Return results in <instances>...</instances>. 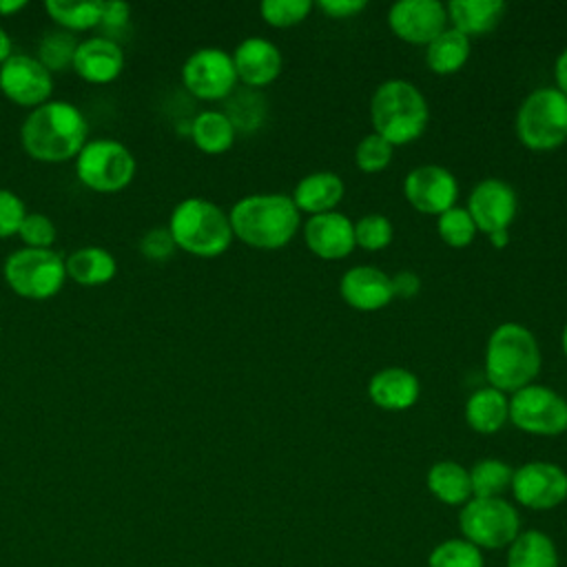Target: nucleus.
Instances as JSON below:
<instances>
[{
    "instance_id": "1",
    "label": "nucleus",
    "mask_w": 567,
    "mask_h": 567,
    "mask_svg": "<svg viewBox=\"0 0 567 567\" xmlns=\"http://www.w3.org/2000/svg\"><path fill=\"white\" fill-rule=\"evenodd\" d=\"M89 142V122L84 113L66 100H49L27 113L20 124V144L24 153L42 164H62L75 159Z\"/></svg>"
},
{
    "instance_id": "2",
    "label": "nucleus",
    "mask_w": 567,
    "mask_h": 567,
    "mask_svg": "<svg viewBox=\"0 0 567 567\" xmlns=\"http://www.w3.org/2000/svg\"><path fill=\"white\" fill-rule=\"evenodd\" d=\"M228 219L233 235L246 246L279 250L297 235L301 213L286 193H255L235 202Z\"/></svg>"
},
{
    "instance_id": "3",
    "label": "nucleus",
    "mask_w": 567,
    "mask_h": 567,
    "mask_svg": "<svg viewBox=\"0 0 567 567\" xmlns=\"http://www.w3.org/2000/svg\"><path fill=\"white\" fill-rule=\"evenodd\" d=\"M540 372V346L532 330L507 321L494 328L485 346V377L501 392L529 385Z\"/></svg>"
},
{
    "instance_id": "4",
    "label": "nucleus",
    "mask_w": 567,
    "mask_h": 567,
    "mask_svg": "<svg viewBox=\"0 0 567 567\" xmlns=\"http://www.w3.org/2000/svg\"><path fill=\"white\" fill-rule=\"evenodd\" d=\"M166 228L179 250L204 259L224 255L235 239L228 213L204 197L177 202Z\"/></svg>"
},
{
    "instance_id": "5",
    "label": "nucleus",
    "mask_w": 567,
    "mask_h": 567,
    "mask_svg": "<svg viewBox=\"0 0 567 567\" xmlns=\"http://www.w3.org/2000/svg\"><path fill=\"white\" fill-rule=\"evenodd\" d=\"M370 117L374 133L392 146L419 140L427 126L430 109L425 95L408 80L381 82L370 100Z\"/></svg>"
},
{
    "instance_id": "6",
    "label": "nucleus",
    "mask_w": 567,
    "mask_h": 567,
    "mask_svg": "<svg viewBox=\"0 0 567 567\" xmlns=\"http://www.w3.org/2000/svg\"><path fill=\"white\" fill-rule=\"evenodd\" d=\"M7 286L22 299L47 301L66 281V266L53 248H18L2 264Z\"/></svg>"
},
{
    "instance_id": "7",
    "label": "nucleus",
    "mask_w": 567,
    "mask_h": 567,
    "mask_svg": "<svg viewBox=\"0 0 567 567\" xmlns=\"http://www.w3.org/2000/svg\"><path fill=\"white\" fill-rule=\"evenodd\" d=\"M516 135L532 151H554L567 142V95L556 86L532 91L516 113Z\"/></svg>"
},
{
    "instance_id": "8",
    "label": "nucleus",
    "mask_w": 567,
    "mask_h": 567,
    "mask_svg": "<svg viewBox=\"0 0 567 567\" xmlns=\"http://www.w3.org/2000/svg\"><path fill=\"white\" fill-rule=\"evenodd\" d=\"M135 171V155L113 137L89 140L75 157L78 179L95 193H120L133 182Z\"/></svg>"
},
{
    "instance_id": "9",
    "label": "nucleus",
    "mask_w": 567,
    "mask_h": 567,
    "mask_svg": "<svg viewBox=\"0 0 567 567\" xmlns=\"http://www.w3.org/2000/svg\"><path fill=\"white\" fill-rule=\"evenodd\" d=\"M463 538L478 549L509 547L520 534V518L512 503L498 498H470L458 514Z\"/></svg>"
},
{
    "instance_id": "10",
    "label": "nucleus",
    "mask_w": 567,
    "mask_h": 567,
    "mask_svg": "<svg viewBox=\"0 0 567 567\" xmlns=\"http://www.w3.org/2000/svg\"><path fill=\"white\" fill-rule=\"evenodd\" d=\"M509 421L536 436H558L567 430V401L549 385L529 383L509 399Z\"/></svg>"
},
{
    "instance_id": "11",
    "label": "nucleus",
    "mask_w": 567,
    "mask_h": 567,
    "mask_svg": "<svg viewBox=\"0 0 567 567\" xmlns=\"http://www.w3.org/2000/svg\"><path fill=\"white\" fill-rule=\"evenodd\" d=\"M182 84L197 100L224 102L237 89L233 55L219 47L195 49L182 64Z\"/></svg>"
},
{
    "instance_id": "12",
    "label": "nucleus",
    "mask_w": 567,
    "mask_h": 567,
    "mask_svg": "<svg viewBox=\"0 0 567 567\" xmlns=\"http://www.w3.org/2000/svg\"><path fill=\"white\" fill-rule=\"evenodd\" d=\"M0 91L9 102L31 111L51 100L53 73L35 55L13 53L0 64Z\"/></svg>"
},
{
    "instance_id": "13",
    "label": "nucleus",
    "mask_w": 567,
    "mask_h": 567,
    "mask_svg": "<svg viewBox=\"0 0 567 567\" xmlns=\"http://www.w3.org/2000/svg\"><path fill=\"white\" fill-rule=\"evenodd\" d=\"M514 498L529 509H554L567 498V472L549 461H529L514 470Z\"/></svg>"
},
{
    "instance_id": "14",
    "label": "nucleus",
    "mask_w": 567,
    "mask_h": 567,
    "mask_svg": "<svg viewBox=\"0 0 567 567\" xmlns=\"http://www.w3.org/2000/svg\"><path fill=\"white\" fill-rule=\"evenodd\" d=\"M403 195L414 210L439 217L456 204L458 182L445 166L423 164L405 175Z\"/></svg>"
},
{
    "instance_id": "15",
    "label": "nucleus",
    "mask_w": 567,
    "mask_h": 567,
    "mask_svg": "<svg viewBox=\"0 0 567 567\" xmlns=\"http://www.w3.org/2000/svg\"><path fill=\"white\" fill-rule=\"evenodd\" d=\"M392 33L410 44H430L447 29V9L439 0H399L388 11Z\"/></svg>"
},
{
    "instance_id": "16",
    "label": "nucleus",
    "mask_w": 567,
    "mask_h": 567,
    "mask_svg": "<svg viewBox=\"0 0 567 567\" xmlns=\"http://www.w3.org/2000/svg\"><path fill=\"white\" fill-rule=\"evenodd\" d=\"M467 213L476 224L478 233L492 235L498 230H507L518 213L516 190L496 177L481 179L467 199Z\"/></svg>"
},
{
    "instance_id": "17",
    "label": "nucleus",
    "mask_w": 567,
    "mask_h": 567,
    "mask_svg": "<svg viewBox=\"0 0 567 567\" xmlns=\"http://www.w3.org/2000/svg\"><path fill=\"white\" fill-rule=\"evenodd\" d=\"M230 55H233L237 82H241L244 86H250V89L268 86L270 82H275L279 78L281 66H284L279 47L259 35L244 38Z\"/></svg>"
},
{
    "instance_id": "18",
    "label": "nucleus",
    "mask_w": 567,
    "mask_h": 567,
    "mask_svg": "<svg viewBox=\"0 0 567 567\" xmlns=\"http://www.w3.org/2000/svg\"><path fill=\"white\" fill-rule=\"evenodd\" d=\"M303 241L310 252L321 259H343L357 246L354 224L337 210L310 215V219L303 224Z\"/></svg>"
},
{
    "instance_id": "19",
    "label": "nucleus",
    "mask_w": 567,
    "mask_h": 567,
    "mask_svg": "<svg viewBox=\"0 0 567 567\" xmlns=\"http://www.w3.org/2000/svg\"><path fill=\"white\" fill-rule=\"evenodd\" d=\"M71 69L84 82L109 84L124 71V51L111 35H91L80 40Z\"/></svg>"
},
{
    "instance_id": "20",
    "label": "nucleus",
    "mask_w": 567,
    "mask_h": 567,
    "mask_svg": "<svg viewBox=\"0 0 567 567\" xmlns=\"http://www.w3.org/2000/svg\"><path fill=\"white\" fill-rule=\"evenodd\" d=\"M339 295L350 308L361 312L381 310L394 299L390 275L374 266H352L346 270L339 281Z\"/></svg>"
},
{
    "instance_id": "21",
    "label": "nucleus",
    "mask_w": 567,
    "mask_h": 567,
    "mask_svg": "<svg viewBox=\"0 0 567 567\" xmlns=\"http://www.w3.org/2000/svg\"><path fill=\"white\" fill-rule=\"evenodd\" d=\"M421 383L414 372L401 365L377 370L368 381L370 401L388 412H401L419 401Z\"/></svg>"
},
{
    "instance_id": "22",
    "label": "nucleus",
    "mask_w": 567,
    "mask_h": 567,
    "mask_svg": "<svg viewBox=\"0 0 567 567\" xmlns=\"http://www.w3.org/2000/svg\"><path fill=\"white\" fill-rule=\"evenodd\" d=\"M346 186L343 179L332 171H315L299 179L292 193V202L299 213L321 215L334 210V206L343 199Z\"/></svg>"
},
{
    "instance_id": "23",
    "label": "nucleus",
    "mask_w": 567,
    "mask_h": 567,
    "mask_svg": "<svg viewBox=\"0 0 567 567\" xmlns=\"http://www.w3.org/2000/svg\"><path fill=\"white\" fill-rule=\"evenodd\" d=\"M452 29L463 35H485L503 20L505 2L501 0H452L445 4Z\"/></svg>"
},
{
    "instance_id": "24",
    "label": "nucleus",
    "mask_w": 567,
    "mask_h": 567,
    "mask_svg": "<svg viewBox=\"0 0 567 567\" xmlns=\"http://www.w3.org/2000/svg\"><path fill=\"white\" fill-rule=\"evenodd\" d=\"M64 266H66V279L84 288L104 286L117 275L115 257L102 246H82L73 250L64 259Z\"/></svg>"
},
{
    "instance_id": "25",
    "label": "nucleus",
    "mask_w": 567,
    "mask_h": 567,
    "mask_svg": "<svg viewBox=\"0 0 567 567\" xmlns=\"http://www.w3.org/2000/svg\"><path fill=\"white\" fill-rule=\"evenodd\" d=\"M509 421V399L505 392L485 385L474 390L465 401V423L478 434L498 432Z\"/></svg>"
},
{
    "instance_id": "26",
    "label": "nucleus",
    "mask_w": 567,
    "mask_h": 567,
    "mask_svg": "<svg viewBox=\"0 0 567 567\" xmlns=\"http://www.w3.org/2000/svg\"><path fill=\"white\" fill-rule=\"evenodd\" d=\"M188 135L202 153L221 155L235 144L237 131L230 124V120L224 115V111L206 109L190 120Z\"/></svg>"
},
{
    "instance_id": "27",
    "label": "nucleus",
    "mask_w": 567,
    "mask_h": 567,
    "mask_svg": "<svg viewBox=\"0 0 567 567\" xmlns=\"http://www.w3.org/2000/svg\"><path fill=\"white\" fill-rule=\"evenodd\" d=\"M427 489L445 505H465L472 498L470 470L456 461H439L427 470Z\"/></svg>"
},
{
    "instance_id": "28",
    "label": "nucleus",
    "mask_w": 567,
    "mask_h": 567,
    "mask_svg": "<svg viewBox=\"0 0 567 567\" xmlns=\"http://www.w3.org/2000/svg\"><path fill=\"white\" fill-rule=\"evenodd\" d=\"M470 60V38L447 27L425 47V64L436 75H452Z\"/></svg>"
},
{
    "instance_id": "29",
    "label": "nucleus",
    "mask_w": 567,
    "mask_h": 567,
    "mask_svg": "<svg viewBox=\"0 0 567 567\" xmlns=\"http://www.w3.org/2000/svg\"><path fill=\"white\" fill-rule=\"evenodd\" d=\"M224 115L230 120L237 133H252L257 131L268 115V100L259 89L237 86L224 100Z\"/></svg>"
},
{
    "instance_id": "30",
    "label": "nucleus",
    "mask_w": 567,
    "mask_h": 567,
    "mask_svg": "<svg viewBox=\"0 0 567 567\" xmlns=\"http://www.w3.org/2000/svg\"><path fill=\"white\" fill-rule=\"evenodd\" d=\"M507 567H558L554 540L538 529L520 532L507 549Z\"/></svg>"
},
{
    "instance_id": "31",
    "label": "nucleus",
    "mask_w": 567,
    "mask_h": 567,
    "mask_svg": "<svg viewBox=\"0 0 567 567\" xmlns=\"http://www.w3.org/2000/svg\"><path fill=\"white\" fill-rule=\"evenodd\" d=\"M47 16L58 24V29L78 33L100 27L102 20V0H47L44 2Z\"/></svg>"
},
{
    "instance_id": "32",
    "label": "nucleus",
    "mask_w": 567,
    "mask_h": 567,
    "mask_svg": "<svg viewBox=\"0 0 567 567\" xmlns=\"http://www.w3.org/2000/svg\"><path fill=\"white\" fill-rule=\"evenodd\" d=\"M514 470L501 458H481L470 470L472 498H498L512 487Z\"/></svg>"
},
{
    "instance_id": "33",
    "label": "nucleus",
    "mask_w": 567,
    "mask_h": 567,
    "mask_svg": "<svg viewBox=\"0 0 567 567\" xmlns=\"http://www.w3.org/2000/svg\"><path fill=\"white\" fill-rule=\"evenodd\" d=\"M80 40L64 29H51L38 40L35 58L42 62V66L51 73H60L73 66L75 49Z\"/></svg>"
},
{
    "instance_id": "34",
    "label": "nucleus",
    "mask_w": 567,
    "mask_h": 567,
    "mask_svg": "<svg viewBox=\"0 0 567 567\" xmlns=\"http://www.w3.org/2000/svg\"><path fill=\"white\" fill-rule=\"evenodd\" d=\"M427 567H483V556L470 540L447 538L430 551Z\"/></svg>"
},
{
    "instance_id": "35",
    "label": "nucleus",
    "mask_w": 567,
    "mask_h": 567,
    "mask_svg": "<svg viewBox=\"0 0 567 567\" xmlns=\"http://www.w3.org/2000/svg\"><path fill=\"white\" fill-rule=\"evenodd\" d=\"M436 230H439V237L452 248L470 246L478 233L467 208H461V206H452L445 213H441L436 217Z\"/></svg>"
},
{
    "instance_id": "36",
    "label": "nucleus",
    "mask_w": 567,
    "mask_h": 567,
    "mask_svg": "<svg viewBox=\"0 0 567 567\" xmlns=\"http://www.w3.org/2000/svg\"><path fill=\"white\" fill-rule=\"evenodd\" d=\"M394 228L392 221L381 213L363 215L359 221H354V241L357 246L365 250H383L392 244Z\"/></svg>"
},
{
    "instance_id": "37",
    "label": "nucleus",
    "mask_w": 567,
    "mask_h": 567,
    "mask_svg": "<svg viewBox=\"0 0 567 567\" xmlns=\"http://www.w3.org/2000/svg\"><path fill=\"white\" fill-rule=\"evenodd\" d=\"M392 153H394V146L372 131L370 135L359 140L354 148V164L363 173H379L388 168V164L392 162Z\"/></svg>"
},
{
    "instance_id": "38",
    "label": "nucleus",
    "mask_w": 567,
    "mask_h": 567,
    "mask_svg": "<svg viewBox=\"0 0 567 567\" xmlns=\"http://www.w3.org/2000/svg\"><path fill=\"white\" fill-rule=\"evenodd\" d=\"M310 9H312L310 0H264L259 4V13L264 22L277 29H286L303 22Z\"/></svg>"
},
{
    "instance_id": "39",
    "label": "nucleus",
    "mask_w": 567,
    "mask_h": 567,
    "mask_svg": "<svg viewBox=\"0 0 567 567\" xmlns=\"http://www.w3.org/2000/svg\"><path fill=\"white\" fill-rule=\"evenodd\" d=\"M20 241L24 244V248H51L55 244L58 230L51 217H47L44 213H29L24 215L20 230H18Z\"/></svg>"
},
{
    "instance_id": "40",
    "label": "nucleus",
    "mask_w": 567,
    "mask_h": 567,
    "mask_svg": "<svg viewBox=\"0 0 567 567\" xmlns=\"http://www.w3.org/2000/svg\"><path fill=\"white\" fill-rule=\"evenodd\" d=\"M24 215L27 206L20 195L9 188H0V239L18 235Z\"/></svg>"
},
{
    "instance_id": "41",
    "label": "nucleus",
    "mask_w": 567,
    "mask_h": 567,
    "mask_svg": "<svg viewBox=\"0 0 567 567\" xmlns=\"http://www.w3.org/2000/svg\"><path fill=\"white\" fill-rule=\"evenodd\" d=\"M175 250L177 246L166 226H153L140 239V252L148 261H166Z\"/></svg>"
},
{
    "instance_id": "42",
    "label": "nucleus",
    "mask_w": 567,
    "mask_h": 567,
    "mask_svg": "<svg viewBox=\"0 0 567 567\" xmlns=\"http://www.w3.org/2000/svg\"><path fill=\"white\" fill-rule=\"evenodd\" d=\"M326 16L334 18V20H343V18H352L359 11H363L368 4L365 0H319L317 4Z\"/></svg>"
},
{
    "instance_id": "43",
    "label": "nucleus",
    "mask_w": 567,
    "mask_h": 567,
    "mask_svg": "<svg viewBox=\"0 0 567 567\" xmlns=\"http://www.w3.org/2000/svg\"><path fill=\"white\" fill-rule=\"evenodd\" d=\"M131 18V7L126 2H102L100 27L122 29Z\"/></svg>"
},
{
    "instance_id": "44",
    "label": "nucleus",
    "mask_w": 567,
    "mask_h": 567,
    "mask_svg": "<svg viewBox=\"0 0 567 567\" xmlns=\"http://www.w3.org/2000/svg\"><path fill=\"white\" fill-rule=\"evenodd\" d=\"M390 279H392V295L399 297V299H410L421 288V279L412 270H401V272L392 275Z\"/></svg>"
},
{
    "instance_id": "45",
    "label": "nucleus",
    "mask_w": 567,
    "mask_h": 567,
    "mask_svg": "<svg viewBox=\"0 0 567 567\" xmlns=\"http://www.w3.org/2000/svg\"><path fill=\"white\" fill-rule=\"evenodd\" d=\"M554 78H556V89L567 95V47L558 53L556 64H554Z\"/></svg>"
},
{
    "instance_id": "46",
    "label": "nucleus",
    "mask_w": 567,
    "mask_h": 567,
    "mask_svg": "<svg viewBox=\"0 0 567 567\" xmlns=\"http://www.w3.org/2000/svg\"><path fill=\"white\" fill-rule=\"evenodd\" d=\"M27 7V0H0V18L20 13Z\"/></svg>"
},
{
    "instance_id": "47",
    "label": "nucleus",
    "mask_w": 567,
    "mask_h": 567,
    "mask_svg": "<svg viewBox=\"0 0 567 567\" xmlns=\"http://www.w3.org/2000/svg\"><path fill=\"white\" fill-rule=\"evenodd\" d=\"M13 55V42L11 35L0 27V64H4Z\"/></svg>"
},
{
    "instance_id": "48",
    "label": "nucleus",
    "mask_w": 567,
    "mask_h": 567,
    "mask_svg": "<svg viewBox=\"0 0 567 567\" xmlns=\"http://www.w3.org/2000/svg\"><path fill=\"white\" fill-rule=\"evenodd\" d=\"M487 237H489V241H492L494 248H505L507 241H509V233H507V230H498V233H492V235H487Z\"/></svg>"
},
{
    "instance_id": "49",
    "label": "nucleus",
    "mask_w": 567,
    "mask_h": 567,
    "mask_svg": "<svg viewBox=\"0 0 567 567\" xmlns=\"http://www.w3.org/2000/svg\"><path fill=\"white\" fill-rule=\"evenodd\" d=\"M560 343H563V352H565V357H567V323H565V328H563V337H560Z\"/></svg>"
}]
</instances>
